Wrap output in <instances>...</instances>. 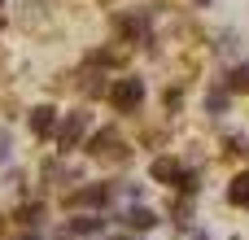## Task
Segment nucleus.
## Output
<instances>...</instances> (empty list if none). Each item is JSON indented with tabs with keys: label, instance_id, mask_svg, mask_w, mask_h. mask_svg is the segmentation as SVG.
Here are the masks:
<instances>
[{
	"label": "nucleus",
	"instance_id": "obj_1",
	"mask_svg": "<svg viewBox=\"0 0 249 240\" xmlns=\"http://www.w3.org/2000/svg\"><path fill=\"white\" fill-rule=\"evenodd\" d=\"M88 153H92V157H105V162H127V157H131V149L123 144L118 127H101V131L88 140Z\"/></svg>",
	"mask_w": 249,
	"mask_h": 240
},
{
	"label": "nucleus",
	"instance_id": "obj_2",
	"mask_svg": "<svg viewBox=\"0 0 249 240\" xmlns=\"http://www.w3.org/2000/svg\"><path fill=\"white\" fill-rule=\"evenodd\" d=\"M109 101L123 109V114H136L140 105H144V79H136V74H127V79H118L114 87H109Z\"/></svg>",
	"mask_w": 249,
	"mask_h": 240
},
{
	"label": "nucleus",
	"instance_id": "obj_3",
	"mask_svg": "<svg viewBox=\"0 0 249 240\" xmlns=\"http://www.w3.org/2000/svg\"><path fill=\"white\" fill-rule=\"evenodd\" d=\"M114 31H118L123 39L144 44V39H149V13H114Z\"/></svg>",
	"mask_w": 249,
	"mask_h": 240
},
{
	"label": "nucleus",
	"instance_id": "obj_4",
	"mask_svg": "<svg viewBox=\"0 0 249 240\" xmlns=\"http://www.w3.org/2000/svg\"><path fill=\"white\" fill-rule=\"evenodd\" d=\"M105 201H109V188H101V184H88V188H79V192H70V197H66V206H70V210H83V206H88V210H96V206H105Z\"/></svg>",
	"mask_w": 249,
	"mask_h": 240
},
{
	"label": "nucleus",
	"instance_id": "obj_5",
	"mask_svg": "<svg viewBox=\"0 0 249 240\" xmlns=\"http://www.w3.org/2000/svg\"><path fill=\"white\" fill-rule=\"evenodd\" d=\"M83 127H88V114H70V118L57 127V144H61V149H79Z\"/></svg>",
	"mask_w": 249,
	"mask_h": 240
},
{
	"label": "nucleus",
	"instance_id": "obj_6",
	"mask_svg": "<svg viewBox=\"0 0 249 240\" xmlns=\"http://www.w3.org/2000/svg\"><path fill=\"white\" fill-rule=\"evenodd\" d=\"M31 131L48 140V136L57 131V109H53V105H39V109H31Z\"/></svg>",
	"mask_w": 249,
	"mask_h": 240
},
{
	"label": "nucleus",
	"instance_id": "obj_7",
	"mask_svg": "<svg viewBox=\"0 0 249 240\" xmlns=\"http://www.w3.org/2000/svg\"><path fill=\"white\" fill-rule=\"evenodd\" d=\"M149 175H153L158 184H175V188H179V179H184V171H179L175 157H158V162L149 166Z\"/></svg>",
	"mask_w": 249,
	"mask_h": 240
},
{
	"label": "nucleus",
	"instance_id": "obj_8",
	"mask_svg": "<svg viewBox=\"0 0 249 240\" xmlns=\"http://www.w3.org/2000/svg\"><path fill=\"white\" fill-rule=\"evenodd\" d=\"M101 227H105L101 214H79V219H70V236H92V232H101Z\"/></svg>",
	"mask_w": 249,
	"mask_h": 240
},
{
	"label": "nucleus",
	"instance_id": "obj_9",
	"mask_svg": "<svg viewBox=\"0 0 249 240\" xmlns=\"http://www.w3.org/2000/svg\"><path fill=\"white\" fill-rule=\"evenodd\" d=\"M228 201L241 206V210H249V171H245V175H236V179L228 184Z\"/></svg>",
	"mask_w": 249,
	"mask_h": 240
},
{
	"label": "nucleus",
	"instance_id": "obj_10",
	"mask_svg": "<svg viewBox=\"0 0 249 240\" xmlns=\"http://www.w3.org/2000/svg\"><path fill=\"white\" fill-rule=\"evenodd\" d=\"M127 227H131V232H149V227H158V214L144 210V206H136V210L127 214Z\"/></svg>",
	"mask_w": 249,
	"mask_h": 240
},
{
	"label": "nucleus",
	"instance_id": "obj_11",
	"mask_svg": "<svg viewBox=\"0 0 249 240\" xmlns=\"http://www.w3.org/2000/svg\"><path fill=\"white\" fill-rule=\"evenodd\" d=\"M228 92H249V61H245V66H236V70L228 74Z\"/></svg>",
	"mask_w": 249,
	"mask_h": 240
},
{
	"label": "nucleus",
	"instance_id": "obj_12",
	"mask_svg": "<svg viewBox=\"0 0 249 240\" xmlns=\"http://www.w3.org/2000/svg\"><path fill=\"white\" fill-rule=\"evenodd\" d=\"M83 92H88V96H105L109 87H105V79H101L96 70H88V74H83Z\"/></svg>",
	"mask_w": 249,
	"mask_h": 240
},
{
	"label": "nucleus",
	"instance_id": "obj_13",
	"mask_svg": "<svg viewBox=\"0 0 249 240\" xmlns=\"http://www.w3.org/2000/svg\"><path fill=\"white\" fill-rule=\"evenodd\" d=\"M18 219H22V223H26V227H35V223H39V219H44V206H26V210H22V214H18Z\"/></svg>",
	"mask_w": 249,
	"mask_h": 240
},
{
	"label": "nucleus",
	"instance_id": "obj_14",
	"mask_svg": "<svg viewBox=\"0 0 249 240\" xmlns=\"http://www.w3.org/2000/svg\"><path fill=\"white\" fill-rule=\"evenodd\" d=\"M223 105H228V92H210L206 109H210V114H223Z\"/></svg>",
	"mask_w": 249,
	"mask_h": 240
},
{
	"label": "nucleus",
	"instance_id": "obj_15",
	"mask_svg": "<svg viewBox=\"0 0 249 240\" xmlns=\"http://www.w3.org/2000/svg\"><path fill=\"white\" fill-rule=\"evenodd\" d=\"M4 157H9V131L0 127V162H4Z\"/></svg>",
	"mask_w": 249,
	"mask_h": 240
},
{
	"label": "nucleus",
	"instance_id": "obj_16",
	"mask_svg": "<svg viewBox=\"0 0 249 240\" xmlns=\"http://www.w3.org/2000/svg\"><path fill=\"white\" fill-rule=\"evenodd\" d=\"M53 240H83V236H70V232H61V236H53Z\"/></svg>",
	"mask_w": 249,
	"mask_h": 240
},
{
	"label": "nucleus",
	"instance_id": "obj_17",
	"mask_svg": "<svg viewBox=\"0 0 249 240\" xmlns=\"http://www.w3.org/2000/svg\"><path fill=\"white\" fill-rule=\"evenodd\" d=\"M114 240H127V236H114Z\"/></svg>",
	"mask_w": 249,
	"mask_h": 240
}]
</instances>
